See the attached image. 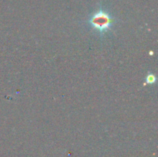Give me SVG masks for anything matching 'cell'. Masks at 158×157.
<instances>
[{
    "label": "cell",
    "mask_w": 158,
    "mask_h": 157,
    "mask_svg": "<svg viewBox=\"0 0 158 157\" xmlns=\"http://www.w3.org/2000/svg\"><path fill=\"white\" fill-rule=\"evenodd\" d=\"M116 19L110 15L107 11L104 10L100 6L99 10L91 15L87 23L92 29L97 31L100 35H104L107 32L115 23Z\"/></svg>",
    "instance_id": "6da1fadb"
},
{
    "label": "cell",
    "mask_w": 158,
    "mask_h": 157,
    "mask_svg": "<svg viewBox=\"0 0 158 157\" xmlns=\"http://www.w3.org/2000/svg\"><path fill=\"white\" fill-rule=\"evenodd\" d=\"M156 82V76L153 73H150L146 77V83L148 84H154Z\"/></svg>",
    "instance_id": "7a4b0ae2"
}]
</instances>
